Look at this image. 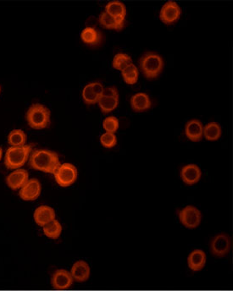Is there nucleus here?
<instances>
[{"instance_id": "nucleus-10", "label": "nucleus", "mask_w": 233, "mask_h": 291, "mask_svg": "<svg viewBox=\"0 0 233 291\" xmlns=\"http://www.w3.org/2000/svg\"><path fill=\"white\" fill-rule=\"evenodd\" d=\"M42 192V184L38 179H28L20 189L19 196L23 201L32 202L38 199Z\"/></svg>"}, {"instance_id": "nucleus-20", "label": "nucleus", "mask_w": 233, "mask_h": 291, "mask_svg": "<svg viewBox=\"0 0 233 291\" xmlns=\"http://www.w3.org/2000/svg\"><path fill=\"white\" fill-rule=\"evenodd\" d=\"M98 20H99L100 25L105 28L120 31L125 25V19H118V18L113 17L112 15H109L103 11L99 15Z\"/></svg>"}, {"instance_id": "nucleus-6", "label": "nucleus", "mask_w": 233, "mask_h": 291, "mask_svg": "<svg viewBox=\"0 0 233 291\" xmlns=\"http://www.w3.org/2000/svg\"><path fill=\"white\" fill-rule=\"evenodd\" d=\"M180 224L187 229H196L202 221V213L197 207L187 206L179 213Z\"/></svg>"}, {"instance_id": "nucleus-14", "label": "nucleus", "mask_w": 233, "mask_h": 291, "mask_svg": "<svg viewBox=\"0 0 233 291\" xmlns=\"http://www.w3.org/2000/svg\"><path fill=\"white\" fill-rule=\"evenodd\" d=\"M33 219L38 226L44 227L56 219V211L49 206L43 205L34 211Z\"/></svg>"}, {"instance_id": "nucleus-13", "label": "nucleus", "mask_w": 233, "mask_h": 291, "mask_svg": "<svg viewBox=\"0 0 233 291\" xmlns=\"http://www.w3.org/2000/svg\"><path fill=\"white\" fill-rule=\"evenodd\" d=\"M29 174L24 169H15L6 177V184L10 189L19 190L28 181Z\"/></svg>"}, {"instance_id": "nucleus-23", "label": "nucleus", "mask_w": 233, "mask_h": 291, "mask_svg": "<svg viewBox=\"0 0 233 291\" xmlns=\"http://www.w3.org/2000/svg\"><path fill=\"white\" fill-rule=\"evenodd\" d=\"M221 125L216 122H210L203 127V137L208 141H217L221 136Z\"/></svg>"}, {"instance_id": "nucleus-16", "label": "nucleus", "mask_w": 233, "mask_h": 291, "mask_svg": "<svg viewBox=\"0 0 233 291\" xmlns=\"http://www.w3.org/2000/svg\"><path fill=\"white\" fill-rule=\"evenodd\" d=\"M131 107L133 111L143 112L149 110L152 106L150 97L145 92H138L133 95L130 99Z\"/></svg>"}, {"instance_id": "nucleus-30", "label": "nucleus", "mask_w": 233, "mask_h": 291, "mask_svg": "<svg viewBox=\"0 0 233 291\" xmlns=\"http://www.w3.org/2000/svg\"><path fill=\"white\" fill-rule=\"evenodd\" d=\"M91 87H92L93 92L97 96L100 97L103 95V92H105V87L102 83H99V82H93V83H91Z\"/></svg>"}, {"instance_id": "nucleus-25", "label": "nucleus", "mask_w": 233, "mask_h": 291, "mask_svg": "<svg viewBox=\"0 0 233 291\" xmlns=\"http://www.w3.org/2000/svg\"><path fill=\"white\" fill-rule=\"evenodd\" d=\"M131 64H133V60L130 55L125 52H118L113 58L112 61V66L116 70L122 71L124 69L129 66Z\"/></svg>"}, {"instance_id": "nucleus-4", "label": "nucleus", "mask_w": 233, "mask_h": 291, "mask_svg": "<svg viewBox=\"0 0 233 291\" xmlns=\"http://www.w3.org/2000/svg\"><path fill=\"white\" fill-rule=\"evenodd\" d=\"M32 150V145L9 147L5 155V167L13 170L21 169V167L24 166L29 160Z\"/></svg>"}, {"instance_id": "nucleus-11", "label": "nucleus", "mask_w": 233, "mask_h": 291, "mask_svg": "<svg viewBox=\"0 0 233 291\" xmlns=\"http://www.w3.org/2000/svg\"><path fill=\"white\" fill-rule=\"evenodd\" d=\"M73 279L70 272L66 269H58L54 273L51 284L56 290H65L72 286Z\"/></svg>"}, {"instance_id": "nucleus-7", "label": "nucleus", "mask_w": 233, "mask_h": 291, "mask_svg": "<svg viewBox=\"0 0 233 291\" xmlns=\"http://www.w3.org/2000/svg\"><path fill=\"white\" fill-rule=\"evenodd\" d=\"M232 246L231 237L225 233L216 234L211 242V253L216 257H224L230 252Z\"/></svg>"}, {"instance_id": "nucleus-19", "label": "nucleus", "mask_w": 233, "mask_h": 291, "mask_svg": "<svg viewBox=\"0 0 233 291\" xmlns=\"http://www.w3.org/2000/svg\"><path fill=\"white\" fill-rule=\"evenodd\" d=\"M81 39L86 44L98 46L102 41V33L92 27H87L81 33Z\"/></svg>"}, {"instance_id": "nucleus-9", "label": "nucleus", "mask_w": 233, "mask_h": 291, "mask_svg": "<svg viewBox=\"0 0 233 291\" xmlns=\"http://www.w3.org/2000/svg\"><path fill=\"white\" fill-rule=\"evenodd\" d=\"M182 9L180 5L173 0L165 3L160 11V19L166 25H172L180 19Z\"/></svg>"}, {"instance_id": "nucleus-2", "label": "nucleus", "mask_w": 233, "mask_h": 291, "mask_svg": "<svg viewBox=\"0 0 233 291\" xmlns=\"http://www.w3.org/2000/svg\"><path fill=\"white\" fill-rule=\"evenodd\" d=\"M25 120L32 129H45L50 125V110L41 103H34L28 108Z\"/></svg>"}, {"instance_id": "nucleus-3", "label": "nucleus", "mask_w": 233, "mask_h": 291, "mask_svg": "<svg viewBox=\"0 0 233 291\" xmlns=\"http://www.w3.org/2000/svg\"><path fill=\"white\" fill-rule=\"evenodd\" d=\"M139 65L142 72L147 79H156L163 70V58L157 52H146L140 58Z\"/></svg>"}, {"instance_id": "nucleus-31", "label": "nucleus", "mask_w": 233, "mask_h": 291, "mask_svg": "<svg viewBox=\"0 0 233 291\" xmlns=\"http://www.w3.org/2000/svg\"><path fill=\"white\" fill-rule=\"evenodd\" d=\"M2 156H3V150L2 148L0 147V160H1V158H2Z\"/></svg>"}, {"instance_id": "nucleus-18", "label": "nucleus", "mask_w": 233, "mask_h": 291, "mask_svg": "<svg viewBox=\"0 0 233 291\" xmlns=\"http://www.w3.org/2000/svg\"><path fill=\"white\" fill-rule=\"evenodd\" d=\"M207 261V256L203 250H193L188 257V268L192 271H200L204 268Z\"/></svg>"}, {"instance_id": "nucleus-15", "label": "nucleus", "mask_w": 233, "mask_h": 291, "mask_svg": "<svg viewBox=\"0 0 233 291\" xmlns=\"http://www.w3.org/2000/svg\"><path fill=\"white\" fill-rule=\"evenodd\" d=\"M185 135L192 142H200L203 137V123L198 120H189L185 125Z\"/></svg>"}, {"instance_id": "nucleus-28", "label": "nucleus", "mask_w": 233, "mask_h": 291, "mask_svg": "<svg viewBox=\"0 0 233 291\" xmlns=\"http://www.w3.org/2000/svg\"><path fill=\"white\" fill-rule=\"evenodd\" d=\"M119 120L115 116H108L103 120V127L106 132L116 133L119 129Z\"/></svg>"}, {"instance_id": "nucleus-21", "label": "nucleus", "mask_w": 233, "mask_h": 291, "mask_svg": "<svg viewBox=\"0 0 233 291\" xmlns=\"http://www.w3.org/2000/svg\"><path fill=\"white\" fill-rule=\"evenodd\" d=\"M105 12L118 19H125L126 7H125V4L121 1L113 0L106 5Z\"/></svg>"}, {"instance_id": "nucleus-1", "label": "nucleus", "mask_w": 233, "mask_h": 291, "mask_svg": "<svg viewBox=\"0 0 233 291\" xmlns=\"http://www.w3.org/2000/svg\"><path fill=\"white\" fill-rule=\"evenodd\" d=\"M60 165L58 154L51 150H35L31 152L29 157V165L32 169L48 174H55Z\"/></svg>"}, {"instance_id": "nucleus-32", "label": "nucleus", "mask_w": 233, "mask_h": 291, "mask_svg": "<svg viewBox=\"0 0 233 291\" xmlns=\"http://www.w3.org/2000/svg\"><path fill=\"white\" fill-rule=\"evenodd\" d=\"M0 93H1V87H0Z\"/></svg>"}, {"instance_id": "nucleus-26", "label": "nucleus", "mask_w": 233, "mask_h": 291, "mask_svg": "<svg viewBox=\"0 0 233 291\" xmlns=\"http://www.w3.org/2000/svg\"><path fill=\"white\" fill-rule=\"evenodd\" d=\"M121 75L125 83L133 85L138 82L139 72H138L137 66L134 64H131L129 66L121 71Z\"/></svg>"}, {"instance_id": "nucleus-17", "label": "nucleus", "mask_w": 233, "mask_h": 291, "mask_svg": "<svg viewBox=\"0 0 233 291\" xmlns=\"http://www.w3.org/2000/svg\"><path fill=\"white\" fill-rule=\"evenodd\" d=\"M90 267L84 261H76L70 270V274L74 281L79 282V283L87 281L90 277Z\"/></svg>"}, {"instance_id": "nucleus-24", "label": "nucleus", "mask_w": 233, "mask_h": 291, "mask_svg": "<svg viewBox=\"0 0 233 291\" xmlns=\"http://www.w3.org/2000/svg\"><path fill=\"white\" fill-rule=\"evenodd\" d=\"M43 234L45 236L50 239H58L60 234L62 233V225L57 219H55L53 221L46 224L43 227Z\"/></svg>"}, {"instance_id": "nucleus-8", "label": "nucleus", "mask_w": 233, "mask_h": 291, "mask_svg": "<svg viewBox=\"0 0 233 291\" xmlns=\"http://www.w3.org/2000/svg\"><path fill=\"white\" fill-rule=\"evenodd\" d=\"M98 105L101 111L107 114L116 110L119 105V92L116 87H105L103 95L99 97Z\"/></svg>"}, {"instance_id": "nucleus-12", "label": "nucleus", "mask_w": 233, "mask_h": 291, "mask_svg": "<svg viewBox=\"0 0 233 291\" xmlns=\"http://www.w3.org/2000/svg\"><path fill=\"white\" fill-rule=\"evenodd\" d=\"M202 171L200 168L194 164H190L183 167L180 170V179L188 186H193L200 180Z\"/></svg>"}, {"instance_id": "nucleus-22", "label": "nucleus", "mask_w": 233, "mask_h": 291, "mask_svg": "<svg viewBox=\"0 0 233 291\" xmlns=\"http://www.w3.org/2000/svg\"><path fill=\"white\" fill-rule=\"evenodd\" d=\"M8 143L10 147H21L27 142V134L22 129H13L7 137Z\"/></svg>"}, {"instance_id": "nucleus-27", "label": "nucleus", "mask_w": 233, "mask_h": 291, "mask_svg": "<svg viewBox=\"0 0 233 291\" xmlns=\"http://www.w3.org/2000/svg\"><path fill=\"white\" fill-rule=\"evenodd\" d=\"M82 97H83V102H85L87 105H93L98 103L99 97L93 92L91 83L86 85L83 88V92H82Z\"/></svg>"}, {"instance_id": "nucleus-5", "label": "nucleus", "mask_w": 233, "mask_h": 291, "mask_svg": "<svg viewBox=\"0 0 233 291\" xmlns=\"http://www.w3.org/2000/svg\"><path fill=\"white\" fill-rule=\"evenodd\" d=\"M56 183L61 187L72 186L77 179L78 171L75 165L70 163H64L54 174Z\"/></svg>"}, {"instance_id": "nucleus-29", "label": "nucleus", "mask_w": 233, "mask_h": 291, "mask_svg": "<svg viewBox=\"0 0 233 291\" xmlns=\"http://www.w3.org/2000/svg\"><path fill=\"white\" fill-rule=\"evenodd\" d=\"M100 142L106 148H112L117 144V137L115 133L106 132L101 136Z\"/></svg>"}]
</instances>
